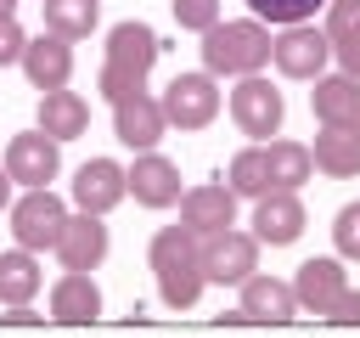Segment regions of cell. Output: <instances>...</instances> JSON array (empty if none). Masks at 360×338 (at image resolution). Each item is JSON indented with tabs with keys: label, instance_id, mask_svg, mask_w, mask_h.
I'll list each match as a JSON object with an SVG mask.
<instances>
[{
	"label": "cell",
	"instance_id": "30",
	"mask_svg": "<svg viewBox=\"0 0 360 338\" xmlns=\"http://www.w3.org/2000/svg\"><path fill=\"white\" fill-rule=\"evenodd\" d=\"M169 11H174V23L191 28V34H208V28L219 23V0H169Z\"/></svg>",
	"mask_w": 360,
	"mask_h": 338
},
{
	"label": "cell",
	"instance_id": "35",
	"mask_svg": "<svg viewBox=\"0 0 360 338\" xmlns=\"http://www.w3.org/2000/svg\"><path fill=\"white\" fill-rule=\"evenodd\" d=\"M6 321H11V327H28V321H39V315H34L28 304H11V315H6Z\"/></svg>",
	"mask_w": 360,
	"mask_h": 338
},
{
	"label": "cell",
	"instance_id": "31",
	"mask_svg": "<svg viewBox=\"0 0 360 338\" xmlns=\"http://www.w3.org/2000/svg\"><path fill=\"white\" fill-rule=\"evenodd\" d=\"M332 242H338V259H360V203H343V208H338Z\"/></svg>",
	"mask_w": 360,
	"mask_h": 338
},
{
	"label": "cell",
	"instance_id": "16",
	"mask_svg": "<svg viewBox=\"0 0 360 338\" xmlns=\"http://www.w3.org/2000/svg\"><path fill=\"white\" fill-rule=\"evenodd\" d=\"M236 315H242V321L281 327V321H292V315H298V293H292V282H276V276H259V270H253V276L242 282Z\"/></svg>",
	"mask_w": 360,
	"mask_h": 338
},
{
	"label": "cell",
	"instance_id": "18",
	"mask_svg": "<svg viewBox=\"0 0 360 338\" xmlns=\"http://www.w3.org/2000/svg\"><path fill=\"white\" fill-rule=\"evenodd\" d=\"M96 315H101V287H96V276H90V270H62L56 287H51V321L84 327V321H96Z\"/></svg>",
	"mask_w": 360,
	"mask_h": 338
},
{
	"label": "cell",
	"instance_id": "4",
	"mask_svg": "<svg viewBox=\"0 0 360 338\" xmlns=\"http://www.w3.org/2000/svg\"><path fill=\"white\" fill-rule=\"evenodd\" d=\"M158 101H163L169 130H208L214 113H219V79H214L208 68H197V73H174V79L163 84Z\"/></svg>",
	"mask_w": 360,
	"mask_h": 338
},
{
	"label": "cell",
	"instance_id": "3",
	"mask_svg": "<svg viewBox=\"0 0 360 338\" xmlns=\"http://www.w3.org/2000/svg\"><path fill=\"white\" fill-rule=\"evenodd\" d=\"M11 237H17V248H28V254H45V248H56V237H62V225H68V203L51 192V186H34V192H22V197H11Z\"/></svg>",
	"mask_w": 360,
	"mask_h": 338
},
{
	"label": "cell",
	"instance_id": "10",
	"mask_svg": "<svg viewBox=\"0 0 360 338\" xmlns=\"http://www.w3.org/2000/svg\"><path fill=\"white\" fill-rule=\"evenodd\" d=\"M180 225L191 237H219L236 225V192L225 180H197L180 192Z\"/></svg>",
	"mask_w": 360,
	"mask_h": 338
},
{
	"label": "cell",
	"instance_id": "5",
	"mask_svg": "<svg viewBox=\"0 0 360 338\" xmlns=\"http://www.w3.org/2000/svg\"><path fill=\"white\" fill-rule=\"evenodd\" d=\"M270 62H276V73L281 79H321L326 73V62H332V39H326V28H315V23H287L276 39H270Z\"/></svg>",
	"mask_w": 360,
	"mask_h": 338
},
{
	"label": "cell",
	"instance_id": "19",
	"mask_svg": "<svg viewBox=\"0 0 360 338\" xmlns=\"http://www.w3.org/2000/svg\"><path fill=\"white\" fill-rule=\"evenodd\" d=\"M158 34H152V23H141V17H129V23H112L107 28V62H118V68H129V73H152V62H158Z\"/></svg>",
	"mask_w": 360,
	"mask_h": 338
},
{
	"label": "cell",
	"instance_id": "27",
	"mask_svg": "<svg viewBox=\"0 0 360 338\" xmlns=\"http://www.w3.org/2000/svg\"><path fill=\"white\" fill-rule=\"evenodd\" d=\"M39 11H45V28L62 39H84L101 23V0H39Z\"/></svg>",
	"mask_w": 360,
	"mask_h": 338
},
{
	"label": "cell",
	"instance_id": "22",
	"mask_svg": "<svg viewBox=\"0 0 360 338\" xmlns=\"http://www.w3.org/2000/svg\"><path fill=\"white\" fill-rule=\"evenodd\" d=\"M309 152H315V169L332 175V180L360 175V124H321Z\"/></svg>",
	"mask_w": 360,
	"mask_h": 338
},
{
	"label": "cell",
	"instance_id": "28",
	"mask_svg": "<svg viewBox=\"0 0 360 338\" xmlns=\"http://www.w3.org/2000/svg\"><path fill=\"white\" fill-rule=\"evenodd\" d=\"M248 6H253V17H259L264 28H270V23L287 28V23H309L326 0H248Z\"/></svg>",
	"mask_w": 360,
	"mask_h": 338
},
{
	"label": "cell",
	"instance_id": "21",
	"mask_svg": "<svg viewBox=\"0 0 360 338\" xmlns=\"http://www.w3.org/2000/svg\"><path fill=\"white\" fill-rule=\"evenodd\" d=\"M309 113H315V124H360V79L321 73L309 90Z\"/></svg>",
	"mask_w": 360,
	"mask_h": 338
},
{
	"label": "cell",
	"instance_id": "9",
	"mask_svg": "<svg viewBox=\"0 0 360 338\" xmlns=\"http://www.w3.org/2000/svg\"><path fill=\"white\" fill-rule=\"evenodd\" d=\"M259 270V237L253 231H219V237H202V276L219 282V287H242L248 276Z\"/></svg>",
	"mask_w": 360,
	"mask_h": 338
},
{
	"label": "cell",
	"instance_id": "20",
	"mask_svg": "<svg viewBox=\"0 0 360 338\" xmlns=\"http://www.w3.org/2000/svg\"><path fill=\"white\" fill-rule=\"evenodd\" d=\"M34 124L51 135V141H73V135H84L90 130V101L79 96V90H39V113H34Z\"/></svg>",
	"mask_w": 360,
	"mask_h": 338
},
{
	"label": "cell",
	"instance_id": "34",
	"mask_svg": "<svg viewBox=\"0 0 360 338\" xmlns=\"http://www.w3.org/2000/svg\"><path fill=\"white\" fill-rule=\"evenodd\" d=\"M11 192H17V180H11V175H6V163H0V214L11 208Z\"/></svg>",
	"mask_w": 360,
	"mask_h": 338
},
{
	"label": "cell",
	"instance_id": "23",
	"mask_svg": "<svg viewBox=\"0 0 360 338\" xmlns=\"http://www.w3.org/2000/svg\"><path fill=\"white\" fill-rule=\"evenodd\" d=\"M326 39L338 73L360 79V0H326Z\"/></svg>",
	"mask_w": 360,
	"mask_h": 338
},
{
	"label": "cell",
	"instance_id": "11",
	"mask_svg": "<svg viewBox=\"0 0 360 338\" xmlns=\"http://www.w3.org/2000/svg\"><path fill=\"white\" fill-rule=\"evenodd\" d=\"M163 130H169V118H163V101H158V96L135 90V96L112 101V135H118L129 152H152V146L163 141Z\"/></svg>",
	"mask_w": 360,
	"mask_h": 338
},
{
	"label": "cell",
	"instance_id": "12",
	"mask_svg": "<svg viewBox=\"0 0 360 338\" xmlns=\"http://www.w3.org/2000/svg\"><path fill=\"white\" fill-rule=\"evenodd\" d=\"M107 248H112V237H107V220H101V214H79V208H73L51 254L62 259V270H96V265L107 259Z\"/></svg>",
	"mask_w": 360,
	"mask_h": 338
},
{
	"label": "cell",
	"instance_id": "25",
	"mask_svg": "<svg viewBox=\"0 0 360 338\" xmlns=\"http://www.w3.org/2000/svg\"><path fill=\"white\" fill-rule=\"evenodd\" d=\"M264 158H270V175H276V192H298L309 175H315V152L304 146V141H287V135H276L270 146H264Z\"/></svg>",
	"mask_w": 360,
	"mask_h": 338
},
{
	"label": "cell",
	"instance_id": "8",
	"mask_svg": "<svg viewBox=\"0 0 360 338\" xmlns=\"http://www.w3.org/2000/svg\"><path fill=\"white\" fill-rule=\"evenodd\" d=\"M73 208L79 214H112L124 197H129V169L118 163V158H90V163H79V175H73Z\"/></svg>",
	"mask_w": 360,
	"mask_h": 338
},
{
	"label": "cell",
	"instance_id": "24",
	"mask_svg": "<svg viewBox=\"0 0 360 338\" xmlns=\"http://www.w3.org/2000/svg\"><path fill=\"white\" fill-rule=\"evenodd\" d=\"M39 282H45L39 254H28V248H6V254H0V304H6V310H11V304H28V299L39 293Z\"/></svg>",
	"mask_w": 360,
	"mask_h": 338
},
{
	"label": "cell",
	"instance_id": "6",
	"mask_svg": "<svg viewBox=\"0 0 360 338\" xmlns=\"http://www.w3.org/2000/svg\"><path fill=\"white\" fill-rule=\"evenodd\" d=\"M225 107H231V124H236L242 135H253V141H270V135L281 130V118H287V101H281V90H276L264 73L236 79Z\"/></svg>",
	"mask_w": 360,
	"mask_h": 338
},
{
	"label": "cell",
	"instance_id": "1",
	"mask_svg": "<svg viewBox=\"0 0 360 338\" xmlns=\"http://www.w3.org/2000/svg\"><path fill=\"white\" fill-rule=\"evenodd\" d=\"M146 259H152V276H158V293H163L169 310H191L202 299V287H208V276H202V237H191L186 225H163L152 237Z\"/></svg>",
	"mask_w": 360,
	"mask_h": 338
},
{
	"label": "cell",
	"instance_id": "17",
	"mask_svg": "<svg viewBox=\"0 0 360 338\" xmlns=\"http://www.w3.org/2000/svg\"><path fill=\"white\" fill-rule=\"evenodd\" d=\"M17 68L28 73L34 90H62V84L73 79V39H62V34L45 28L39 39H28V51H22Z\"/></svg>",
	"mask_w": 360,
	"mask_h": 338
},
{
	"label": "cell",
	"instance_id": "2",
	"mask_svg": "<svg viewBox=\"0 0 360 338\" xmlns=\"http://www.w3.org/2000/svg\"><path fill=\"white\" fill-rule=\"evenodd\" d=\"M270 62V28L259 17H219L208 34H202V68L214 79H248Z\"/></svg>",
	"mask_w": 360,
	"mask_h": 338
},
{
	"label": "cell",
	"instance_id": "14",
	"mask_svg": "<svg viewBox=\"0 0 360 338\" xmlns=\"http://www.w3.org/2000/svg\"><path fill=\"white\" fill-rule=\"evenodd\" d=\"M343 287H349V270H343V259H338V254L304 259V265H298V276H292L298 310H309V315H332V304L343 299Z\"/></svg>",
	"mask_w": 360,
	"mask_h": 338
},
{
	"label": "cell",
	"instance_id": "15",
	"mask_svg": "<svg viewBox=\"0 0 360 338\" xmlns=\"http://www.w3.org/2000/svg\"><path fill=\"white\" fill-rule=\"evenodd\" d=\"M304 203H298V192H264L259 203H253V237H259V248L270 242V248H287V242H298L304 237Z\"/></svg>",
	"mask_w": 360,
	"mask_h": 338
},
{
	"label": "cell",
	"instance_id": "13",
	"mask_svg": "<svg viewBox=\"0 0 360 338\" xmlns=\"http://www.w3.org/2000/svg\"><path fill=\"white\" fill-rule=\"evenodd\" d=\"M180 169H174V158H163L158 146L152 152H135V163H129V197L141 203V208H174L180 203Z\"/></svg>",
	"mask_w": 360,
	"mask_h": 338
},
{
	"label": "cell",
	"instance_id": "36",
	"mask_svg": "<svg viewBox=\"0 0 360 338\" xmlns=\"http://www.w3.org/2000/svg\"><path fill=\"white\" fill-rule=\"evenodd\" d=\"M0 17H17V0H0Z\"/></svg>",
	"mask_w": 360,
	"mask_h": 338
},
{
	"label": "cell",
	"instance_id": "7",
	"mask_svg": "<svg viewBox=\"0 0 360 338\" xmlns=\"http://www.w3.org/2000/svg\"><path fill=\"white\" fill-rule=\"evenodd\" d=\"M6 175H11L22 192L51 186V180L62 175V141H51L39 124L22 130V135H11V141H6Z\"/></svg>",
	"mask_w": 360,
	"mask_h": 338
},
{
	"label": "cell",
	"instance_id": "32",
	"mask_svg": "<svg viewBox=\"0 0 360 338\" xmlns=\"http://www.w3.org/2000/svg\"><path fill=\"white\" fill-rule=\"evenodd\" d=\"M22 51H28L22 23H17V17H0V68H17V62H22Z\"/></svg>",
	"mask_w": 360,
	"mask_h": 338
},
{
	"label": "cell",
	"instance_id": "29",
	"mask_svg": "<svg viewBox=\"0 0 360 338\" xmlns=\"http://www.w3.org/2000/svg\"><path fill=\"white\" fill-rule=\"evenodd\" d=\"M96 90H101L107 101H124V96L146 90V79H141V73H129V68H118V62H101V73H96Z\"/></svg>",
	"mask_w": 360,
	"mask_h": 338
},
{
	"label": "cell",
	"instance_id": "26",
	"mask_svg": "<svg viewBox=\"0 0 360 338\" xmlns=\"http://www.w3.org/2000/svg\"><path fill=\"white\" fill-rule=\"evenodd\" d=\"M225 186L236 192V197H264V192H276V175H270V158H264V146H242L231 163H225Z\"/></svg>",
	"mask_w": 360,
	"mask_h": 338
},
{
	"label": "cell",
	"instance_id": "33",
	"mask_svg": "<svg viewBox=\"0 0 360 338\" xmlns=\"http://www.w3.org/2000/svg\"><path fill=\"white\" fill-rule=\"evenodd\" d=\"M326 321H338V327H360V287H343V299L332 304Z\"/></svg>",
	"mask_w": 360,
	"mask_h": 338
}]
</instances>
